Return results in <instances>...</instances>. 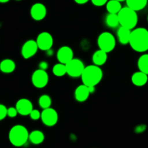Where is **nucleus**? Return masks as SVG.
Segmentation results:
<instances>
[{"label": "nucleus", "instance_id": "412c9836", "mask_svg": "<svg viewBox=\"0 0 148 148\" xmlns=\"http://www.w3.org/2000/svg\"><path fill=\"white\" fill-rule=\"evenodd\" d=\"M106 5L108 12L111 14H118L122 9L121 2L117 0H109Z\"/></svg>", "mask_w": 148, "mask_h": 148}, {"label": "nucleus", "instance_id": "c85d7f7f", "mask_svg": "<svg viewBox=\"0 0 148 148\" xmlns=\"http://www.w3.org/2000/svg\"><path fill=\"white\" fill-rule=\"evenodd\" d=\"M91 1H92V4L96 7H102L107 4L108 0H91Z\"/></svg>", "mask_w": 148, "mask_h": 148}, {"label": "nucleus", "instance_id": "473e14b6", "mask_svg": "<svg viewBox=\"0 0 148 148\" xmlns=\"http://www.w3.org/2000/svg\"><path fill=\"white\" fill-rule=\"evenodd\" d=\"M88 88H89V90L90 93H93L95 90V86H88Z\"/></svg>", "mask_w": 148, "mask_h": 148}, {"label": "nucleus", "instance_id": "a878e982", "mask_svg": "<svg viewBox=\"0 0 148 148\" xmlns=\"http://www.w3.org/2000/svg\"><path fill=\"white\" fill-rule=\"evenodd\" d=\"M29 116H30V119L32 120H33V121H37V120L40 119V117H41V113L38 110L33 109Z\"/></svg>", "mask_w": 148, "mask_h": 148}, {"label": "nucleus", "instance_id": "393cba45", "mask_svg": "<svg viewBox=\"0 0 148 148\" xmlns=\"http://www.w3.org/2000/svg\"><path fill=\"white\" fill-rule=\"evenodd\" d=\"M52 103V100L49 95H40L38 99V105L43 109L50 108Z\"/></svg>", "mask_w": 148, "mask_h": 148}, {"label": "nucleus", "instance_id": "cd10ccee", "mask_svg": "<svg viewBox=\"0 0 148 148\" xmlns=\"http://www.w3.org/2000/svg\"><path fill=\"white\" fill-rule=\"evenodd\" d=\"M18 114L16 107H10L8 108V111H7V116L10 117V118H14L17 116Z\"/></svg>", "mask_w": 148, "mask_h": 148}, {"label": "nucleus", "instance_id": "72a5a7b5", "mask_svg": "<svg viewBox=\"0 0 148 148\" xmlns=\"http://www.w3.org/2000/svg\"><path fill=\"white\" fill-rule=\"evenodd\" d=\"M9 1H10V0H0V2H1V3H7V2H8Z\"/></svg>", "mask_w": 148, "mask_h": 148}, {"label": "nucleus", "instance_id": "2f4dec72", "mask_svg": "<svg viewBox=\"0 0 148 148\" xmlns=\"http://www.w3.org/2000/svg\"><path fill=\"white\" fill-rule=\"evenodd\" d=\"M78 4H85L89 1V0H74Z\"/></svg>", "mask_w": 148, "mask_h": 148}, {"label": "nucleus", "instance_id": "bb28decb", "mask_svg": "<svg viewBox=\"0 0 148 148\" xmlns=\"http://www.w3.org/2000/svg\"><path fill=\"white\" fill-rule=\"evenodd\" d=\"M7 111H8V108L6 107V106H4V104H1L0 105V120L1 121L4 120L7 116Z\"/></svg>", "mask_w": 148, "mask_h": 148}, {"label": "nucleus", "instance_id": "aec40b11", "mask_svg": "<svg viewBox=\"0 0 148 148\" xmlns=\"http://www.w3.org/2000/svg\"><path fill=\"white\" fill-rule=\"evenodd\" d=\"M148 0H126L127 6L135 11H140L147 6Z\"/></svg>", "mask_w": 148, "mask_h": 148}, {"label": "nucleus", "instance_id": "f03ea898", "mask_svg": "<svg viewBox=\"0 0 148 148\" xmlns=\"http://www.w3.org/2000/svg\"><path fill=\"white\" fill-rule=\"evenodd\" d=\"M103 77L101 68L97 65L92 64L85 66L81 76L82 84L87 86H96L100 83Z\"/></svg>", "mask_w": 148, "mask_h": 148}, {"label": "nucleus", "instance_id": "f3484780", "mask_svg": "<svg viewBox=\"0 0 148 148\" xmlns=\"http://www.w3.org/2000/svg\"><path fill=\"white\" fill-rule=\"evenodd\" d=\"M132 82L133 85L137 87H143L147 84L148 81V75L138 71V72H134L132 76Z\"/></svg>", "mask_w": 148, "mask_h": 148}, {"label": "nucleus", "instance_id": "4468645a", "mask_svg": "<svg viewBox=\"0 0 148 148\" xmlns=\"http://www.w3.org/2000/svg\"><path fill=\"white\" fill-rule=\"evenodd\" d=\"M90 94L88 86L82 84V85H79V86L77 87L75 89V98L77 101L79 103L85 102L88 99Z\"/></svg>", "mask_w": 148, "mask_h": 148}, {"label": "nucleus", "instance_id": "c9c22d12", "mask_svg": "<svg viewBox=\"0 0 148 148\" xmlns=\"http://www.w3.org/2000/svg\"><path fill=\"white\" fill-rule=\"evenodd\" d=\"M17 1H20V0H17Z\"/></svg>", "mask_w": 148, "mask_h": 148}, {"label": "nucleus", "instance_id": "f257e3e1", "mask_svg": "<svg viewBox=\"0 0 148 148\" xmlns=\"http://www.w3.org/2000/svg\"><path fill=\"white\" fill-rule=\"evenodd\" d=\"M136 52L144 53L148 51V30L145 27H137L132 30L130 43Z\"/></svg>", "mask_w": 148, "mask_h": 148}, {"label": "nucleus", "instance_id": "7c9ffc66", "mask_svg": "<svg viewBox=\"0 0 148 148\" xmlns=\"http://www.w3.org/2000/svg\"><path fill=\"white\" fill-rule=\"evenodd\" d=\"M145 125H140L137 127V129H136V132H143V131L145 130Z\"/></svg>", "mask_w": 148, "mask_h": 148}, {"label": "nucleus", "instance_id": "f8f14e48", "mask_svg": "<svg viewBox=\"0 0 148 148\" xmlns=\"http://www.w3.org/2000/svg\"><path fill=\"white\" fill-rule=\"evenodd\" d=\"M47 9L42 3H35L30 8V16L36 21H40L46 17Z\"/></svg>", "mask_w": 148, "mask_h": 148}, {"label": "nucleus", "instance_id": "5701e85b", "mask_svg": "<svg viewBox=\"0 0 148 148\" xmlns=\"http://www.w3.org/2000/svg\"><path fill=\"white\" fill-rule=\"evenodd\" d=\"M139 70L148 75V53L143 54L137 61Z\"/></svg>", "mask_w": 148, "mask_h": 148}, {"label": "nucleus", "instance_id": "1a4fd4ad", "mask_svg": "<svg viewBox=\"0 0 148 148\" xmlns=\"http://www.w3.org/2000/svg\"><path fill=\"white\" fill-rule=\"evenodd\" d=\"M36 40L39 49L43 51L51 50L53 45V36L48 32H41L39 33Z\"/></svg>", "mask_w": 148, "mask_h": 148}, {"label": "nucleus", "instance_id": "4be33fe9", "mask_svg": "<svg viewBox=\"0 0 148 148\" xmlns=\"http://www.w3.org/2000/svg\"><path fill=\"white\" fill-rule=\"evenodd\" d=\"M106 24L108 27L111 28H115L120 25L119 19L118 14H111L108 13L105 19Z\"/></svg>", "mask_w": 148, "mask_h": 148}, {"label": "nucleus", "instance_id": "e433bc0d", "mask_svg": "<svg viewBox=\"0 0 148 148\" xmlns=\"http://www.w3.org/2000/svg\"><path fill=\"white\" fill-rule=\"evenodd\" d=\"M147 21H148V16H147Z\"/></svg>", "mask_w": 148, "mask_h": 148}, {"label": "nucleus", "instance_id": "6ab92c4d", "mask_svg": "<svg viewBox=\"0 0 148 148\" xmlns=\"http://www.w3.org/2000/svg\"><path fill=\"white\" fill-rule=\"evenodd\" d=\"M45 135L40 130H33L29 134V141L33 145H40L44 141Z\"/></svg>", "mask_w": 148, "mask_h": 148}, {"label": "nucleus", "instance_id": "20e7f679", "mask_svg": "<svg viewBox=\"0 0 148 148\" xmlns=\"http://www.w3.org/2000/svg\"><path fill=\"white\" fill-rule=\"evenodd\" d=\"M120 25L127 27L130 30L135 28L138 23V16L137 11L132 10L128 6L122 7L118 13Z\"/></svg>", "mask_w": 148, "mask_h": 148}, {"label": "nucleus", "instance_id": "f704fd0d", "mask_svg": "<svg viewBox=\"0 0 148 148\" xmlns=\"http://www.w3.org/2000/svg\"><path fill=\"white\" fill-rule=\"evenodd\" d=\"M117 1H120V2H121V1H126V0H117Z\"/></svg>", "mask_w": 148, "mask_h": 148}, {"label": "nucleus", "instance_id": "6e6552de", "mask_svg": "<svg viewBox=\"0 0 148 148\" xmlns=\"http://www.w3.org/2000/svg\"><path fill=\"white\" fill-rule=\"evenodd\" d=\"M42 122L46 127H53L56 125L59 120V114L54 108H48L43 109L40 117Z\"/></svg>", "mask_w": 148, "mask_h": 148}, {"label": "nucleus", "instance_id": "7ed1b4c3", "mask_svg": "<svg viewBox=\"0 0 148 148\" xmlns=\"http://www.w3.org/2000/svg\"><path fill=\"white\" fill-rule=\"evenodd\" d=\"M29 134L30 133L25 126L17 124L10 129L9 132V140L14 147H22L29 140Z\"/></svg>", "mask_w": 148, "mask_h": 148}, {"label": "nucleus", "instance_id": "0eeeda50", "mask_svg": "<svg viewBox=\"0 0 148 148\" xmlns=\"http://www.w3.org/2000/svg\"><path fill=\"white\" fill-rule=\"evenodd\" d=\"M49 77L46 70L38 69L33 72L31 81L33 86L38 89L45 88L49 83Z\"/></svg>", "mask_w": 148, "mask_h": 148}, {"label": "nucleus", "instance_id": "b1692460", "mask_svg": "<svg viewBox=\"0 0 148 148\" xmlns=\"http://www.w3.org/2000/svg\"><path fill=\"white\" fill-rule=\"evenodd\" d=\"M52 72H53V74L55 76L59 77L64 76L65 75L67 74L66 64L60 63V62L56 64L53 66V68H52Z\"/></svg>", "mask_w": 148, "mask_h": 148}, {"label": "nucleus", "instance_id": "a211bd4d", "mask_svg": "<svg viewBox=\"0 0 148 148\" xmlns=\"http://www.w3.org/2000/svg\"><path fill=\"white\" fill-rule=\"evenodd\" d=\"M16 67L14 62L12 59H5L0 63V70L1 72L5 74L12 73Z\"/></svg>", "mask_w": 148, "mask_h": 148}, {"label": "nucleus", "instance_id": "2eb2a0df", "mask_svg": "<svg viewBox=\"0 0 148 148\" xmlns=\"http://www.w3.org/2000/svg\"><path fill=\"white\" fill-rule=\"evenodd\" d=\"M132 30L127 27L120 25L117 30V37L119 43L122 45H127L130 43Z\"/></svg>", "mask_w": 148, "mask_h": 148}, {"label": "nucleus", "instance_id": "dca6fc26", "mask_svg": "<svg viewBox=\"0 0 148 148\" xmlns=\"http://www.w3.org/2000/svg\"><path fill=\"white\" fill-rule=\"evenodd\" d=\"M108 59V53L101 49L95 51L92 56V61L93 64L97 66H103L105 64Z\"/></svg>", "mask_w": 148, "mask_h": 148}, {"label": "nucleus", "instance_id": "423d86ee", "mask_svg": "<svg viewBox=\"0 0 148 148\" xmlns=\"http://www.w3.org/2000/svg\"><path fill=\"white\" fill-rule=\"evenodd\" d=\"M67 75L71 77L77 78L81 77L85 66L82 61L79 59H75L68 62L66 64Z\"/></svg>", "mask_w": 148, "mask_h": 148}, {"label": "nucleus", "instance_id": "9d476101", "mask_svg": "<svg viewBox=\"0 0 148 148\" xmlns=\"http://www.w3.org/2000/svg\"><path fill=\"white\" fill-rule=\"evenodd\" d=\"M39 49L36 40L30 39L24 43L21 49V55L25 59H29L34 56Z\"/></svg>", "mask_w": 148, "mask_h": 148}, {"label": "nucleus", "instance_id": "9b49d317", "mask_svg": "<svg viewBox=\"0 0 148 148\" xmlns=\"http://www.w3.org/2000/svg\"><path fill=\"white\" fill-rule=\"evenodd\" d=\"M56 58L59 62L66 64L68 62L74 59L73 50L69 46H62L59 48L56 53Z\"/></svg>", "mask_w": 148, "mask_h": 148}, {"label": "nucleus", "instance_id": "39448f33", "mask_svg": "<svg viewBox=\"0 0 148 148\" xmlns=\"http://www.w3.org/2000/svg\"><path fill=\"white\" fill-rule=\"evenodd\" d=\"M99 49L110 53L116 47V38L112 33L109 32H103L98 36L97 40Z\"/></svg>", "mask_w": 148, "mask_h": 148}, {"label": "nucleus", "instance_id": "c756f323", "mask_svg": "<svg viewBox=\"0 0 148 148\" xmlns=\"http://www.w3.org/2000/svg\"><path fill=\"white\" fill-rule=\"evenodd\" d=\"M38 68L40 69H43V70H46L49 68V64L45 61L40 62L38 64Z\"/></svg>", "mask_w": 148, "mask_h": 148}, {"label": "nucleus", "instance_id": "ddd939ff", "mask_svg": "<svg viewBox=\"0 0 148 148\" xmlns=\"http://www.w3.org/2000/svg\"><path fill=\"white\" fill-rule=\"evenodd\" d=\"M18 114L21 116H28L33 110V106L31 101L27 98H21L18 100L15 105Z\"/></svg>", "mask_w": 148, "mask_h": 148}]
</instances>
